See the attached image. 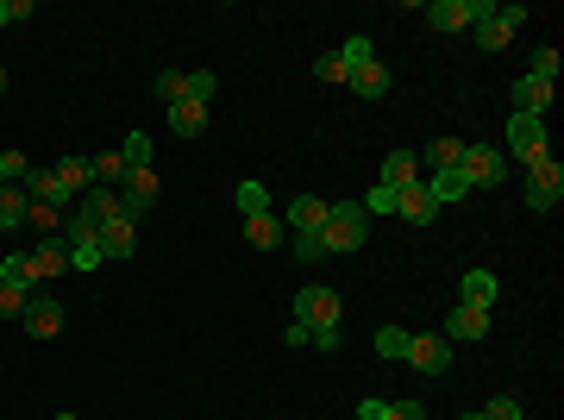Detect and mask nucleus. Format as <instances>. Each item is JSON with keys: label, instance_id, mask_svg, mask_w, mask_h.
Masks as SVG:
<instances>
[{"label": "nucleus", "instance_id": "e433bc0d", "mask_svg": "<svg viewBox=\"0 0 564 420\" xmlns=\"http://www.w3.org/2000/svg\"><path fill=\"white\" fill-rule=\"evenodd\" d=\"M533 82H558V51L546 44V51H533V69H527Z\"/></svg>", "mask_w": 564, "mask_h": 420}, {"label": "nucleus", "instance_id": "f03ea898", "mask_svg": "<svg viewBox=\"0 0 564 420\" xmlns=\"http://www.w3.org/2000/svg\"><path fill=\"white\" fill-rule=\"evenodd\" d=\"M458 176H464V189H502V176H508L502 145H464Z\"/></svg>", "mask_w": 564, "mask_h": 420}, {"label": "nucleus", "instance_id": "ea45409f", "mask_svg": "<svg viewBox=\"0 0 564 420\" xmlns=\"http://www.w3.org/2000/svg\"><path fill=\"white\" fill-rule=\"evenodd\" d=\"M483 420H521V402H514V395H496V402L483 408Z\"/></svg>", "mask_w": 564, "mask_h": 420}, {"label": "nucleus", "instance_id": "2eb2a0df", "mask_svg": "<svg viewBox=\"0 0 564 420\" xmlns=\"http://www.w3.org/2000/svg\"><path fill=\"white\" fill-rule=\"evenodd\" d=\"M26 195H32V201H44V207H57V214H63L69 201H76V189H69V182H63L57 170H32V176H26Z\"/></svg>", "mask_w": 564, "mask_h": 420}, {"label": "nucleus", "instance_id": "7ed1b4c3", "mask_svg": "<svg viewBox=\"0 0 564 420\" xmlns=\"http://www.w3.org/2000/svg\"><path fill=\"white\" fill-rule=\"evenodd\" d=\"M496 7H489V0H433L427 7V26L433 32H470L477 26V19H489Z\"/></svg>", "mask_w": 564, "mask_h": 420}, {"label": "nucleus", "instance_id": "79ce46f5", "mask_svg": "<svg viewBox=\"0 0 564 420\" xmlns=\"http://www.w3.org/2000/svg\"><path fill=\"white\" fill-rule=\"evenodd\" d=\"M358 207H364V214H395V195H389V189H370Z\"/></svg>", "mask_w": 564, "mask_h": 420}, {"label": "nucleus", "instance_id": "a211bd4d", "mask_svg": "<svg viewBox=\"0 0 564 420\" xmlns=\"http://www.w3.org/2000/svg\"><path fill=\"white\" fill-rule=\"evenodd\" d=\"M514 113H533V120H546V113H552V82L521 76V82H514Z\"/></svg>", "mask_w": 564, "mask_h": 420}, {"label": "nucleus", "instance_id": "cd10ccee", "mask_svg": "<svg viewBox=\"0 0 564 420\" xmlns=\"http://www.w3.org/2000/svg\"><path fill=\"white\" fill-rule=\"evenodd\" d=\"M57 176H63L76 195H82V189H94V170H88V157H63V163H57Z\"/></svg>", "mask_w": 564, "mask_h": 420}, {"label": "nucleus", "instance_id": "20e7f679", "mask_svg": "<svg viewBox=\"0 0 564 420\" xmlns=\"http://www.w3.org/2000/svg\"><path fill=\"white\" fill-rule=\"evenodd\" d=\"M521 26H527V7H496L489 19H477L470 32H477V44H483V51H508Z\"/></svg>", "mask_w": 564, "mask_h": 420}, {"label": "nucleus", "instance_id": "0eeeda50", "mask_svg": "<svg viewBox=\"0 0 564 420\" xmlns=\"http://www.w3.org/2000/svg\"><path fill=\"white\" fill-rule=\"evenodd\" d=\"M19 320H26L32 339H57L63 333V301L44 295V289H32V301H26V314H19Z\"/></svg>", "mask_w": 564, "mask_h": 420}, {"label": "nucleus", "instance_id": "dca6fc26", "mask_svg": "<svg viewBox=\"0 0 564 420\" xmlns=\"http://www.w3.org/2000/svg\"><path fill=\"white\" fill-rule=\"evenodd\" d=\"M395 214H402L408 226H433V220H439V201L427 195V182H414V189L395 195Z\"/></svg>", "mask_w": 564, "mask_h": 420}, {"label": "nucleus", "instance_id": "412c9836", "mask_svg": "<svg viewBox=\"0 0 564 420\" xmlns=\"http://www.w3.org/2000/svg\"><path fill=\"white\" fill-rule=\"evenodd\" d=\"M26 214H32L26 182H0V226H26Z\"/></svg>", "mask_w": 564, "mask_h": 420}, {"label": "nucleus", "instance_id": "37998d69", "mask_svg": "<svg viewBox=\"0 0 564 420\" xmlns=\"http://www.w3.org/2000/svg\"><path fill=\"white\" fill-rule=\"evenodd\" d=\"M308 345H320V352H339V326H314Z\"/></svg>", "mask_w": 564, "mask_h": 420}, {"label": "nucleus", "instance_id": "4468645a", "mask_svg": "<svg viewBox=\"0 0 564 420\" xmlns=\"http://www.w3.org/2000/svg\"><path fill=\"white\" fill-rule=\"evenodd\" d=\"M151 201H157V170H151V163H145V170H126V195H120L126 220H138Z\"/></svg>", "mask_w": 564, "mask_h": 420}, {"label": "nucleus", "instance_id": "9b49d317", "mask_svg": "<svg viewBox=\"0 0 564 420\" xmlns=\"http://www.w3.org/2000/svg\"><path fill=\"white\" fill-rule=\"evenodd\" d=\"M508 151L514 157H533V151H546V120H533V113H514V120H508Z\"/></svg>", "mask_w": 564, "mask_h": 420}, {"label": "nucleus", "instance_id": "2f4dec72", "mask_svg": "<svg viewBox=\"0 0 564 420\" xmlns=\"http://www.w3.org/2000/svg\"><path fill=\"white\" fill-rule=\"evenodd\" d=\"M69 270H101V239H82V245H69Z\"/></svg>", "mask_w": 564, "mask_h": 420}, {"label": "nucleus", "instance_id": "58836bf2", "mask_svg": "<svg viewBox=\"0 0 564 420\" xmlns=\"http://www.w3.org/2000/svg\"><path fill=\"white\" fill-rule=\"evenodd\" d=\"M558 201H564V195H552V189H539V182H527V207H533V214H552Z\"/></svg>", "mask_w": 564, "mask_h": 420}, {"label": "nucleus", "instance_id": "c756f323", "mask_svg": "<svg viewBox=\"0 0 564 420\" xmlns=\"http://www.w3.org/2000/svg\"><path fill=\"white\" fill-rule=\"evenodd\" d=\"M239 214H270V195H264V182H239Z\"/></svg>", "mask_w": 564, "mask_h": 420}, {"label": "nucleus", "instance_id": "aec40b11", "mask_svg": "<svg viewBox=\"0 0 564 420\" xmlns=\"http://www.w3.org/2000/svg\"><path fill=\"white\" fill-rule=\"evenodd\" d=\"M132 251H138V220L101 226V258H132Z\"/></svg>", "mask_w": 564, "mask_h": 420}, {"label": "nucleus", "instance_id": "393cba45", "mask_svg": "<svg viewBox=\"0 0 564 420\" xmlns=\"http://www.w3.org/2000/svg\"><path fill=\"white\" fill-rule=\"evenodd\" d=\"M458 157H464V145H458V138H433V145L420 151V163H427L433 176H439V170H458Z\"/></svg>", "mask_w": 564, "mask_h": 420}, {"label": "nucleus", "instance_id": "a878e982", "mask_svg": "<svg viewBox=\"0 0 564 420\" xmlns=\"http://www.w3.org/2000/svg\"><path fill=\"white\" fill-rule=\"evenodd\" d=\"M427 195H433L439 207H452V201H464L470 189H464V176H458V170H439V176H427Z\"/></svg>", "mask_w": 564, "mask_h": 420}, {"label": "nucleus", "instance_id": "423d86ee", "mask_svg": "<svg viewBox=\"0 0 564 420\" xmlns=\"http://www.w3.org/2000/svg\"><path fill=\"white\" fill-rule=\"evenodd\" d=\"M408 364L427 370V377H445V370H452V339H439V333H408Z\"/></svg>", "mask_w": 564, "mask_h": 420}, {"label": "nucleus", "instance_id": "c85d7f7f", "mask_svg": "<svg viewBox=\"0 0 564 420\" xmlns=\"http://www.w3.org/2000/svg\"><path fill=\"white\" fill-rule=\"evenodd\" d=\"M26 301H32V283H7L0 276V314H26Z\"/></svg>", "mask_w": 564, "mask_h": 420}, {"label": "nucleus", "instance_id": "7c9ffc66", "mask_svg": "<svg viewBox=\"0 0 564 420\" xmlns=\"http://www.w3.org/2000/svg\"><path fill=\"white\" fill-rule=\"evenodd\" d=\"M214 88H220V76H214V69H188V101H214Z\"/></svg>", "mask_w": 564, "mask_h": 420}, {"label": "nucleus", "instance_id": "f704fd0d", "mask_svg": "<svg viewBox=\"0 0 564 420\" xmlns=\"http://www.w3.org/2000/svg\"><path fill=\"white\" fill-rule=\"evenodd\" d=\"M26 176H32L26 151H0V182H26Z\"/></svg>", "mask_w": 564, "mask_h": 420}, {"label": "nucleus", "instance_id": "49530a36", "mask_svg": "<svg viewBox=\"0 0 564 420\" xmlns=\"http://www.w3.org/2000/svg\"><path fill=\"white\" fill-rule=\"evenodd\" d=\"M0 95H7V69H0Z\"/></svg>", "mask_w": 564, "mask_h": 420}, {"label": "nucleus", "instance_id": "f8f14e48", "mask_svg": "<svg viewBox=\"0 0 564 420\" xmlns=\"http://www.w3.org/2000/svg\"><path fill=\"white\" fill-rule=\"evenodd\" d=\"M76 220H88L94 232H101L113 220H126V207H120V195H113V189H82V214Z\"/></svg>", "mask_w": 564, "mask_h": 420}, {"label": "nucleus", "instance_id": "1a4fd4ad", "mask_svg": "<svg viewBox=\"0 0 564 420\" xmlns=\"http://www.w3.org/2000/svg\"><path fill=\"white\" fill-rule=\"evenodd\" d=\"M345 82H351V95H364V101H389V88H395V76L383 63H358V69H345Z\"/></svg>", "mask_w": 564, "mask_h": 420}, {"label": "nucleus", "instance_id": "6ab92c4d", "mask_svg": "<svg viewBox=\"0 0 564 420\" xmlns=\"http://www.w3.org/2000/svg\"><path fill=\"white\" fill-rule=\"evenodd\" d=\"M282 232H289V226H282V214H251V220H245V245H251V251H276Z\"/></svg>", "mask_w": 564, "mask_h": 420}, {"label": "nucleus", "instance_id": "4c0bfd02", "mask_svg": "<svg viewBox=\"0 0 564 420\" xmlns=\"http://www.w3.org/2000/svg\"><path fill=\"white\" fill-rule=\"evenodd\" d=\"M370 57H376L370 38H345V44H339V63H345V69H358V63H370Z\"/></svg>", "mask_w": 564, "mask_h": 420}, {"label": "nucleus", "instance_id": "c03bdc74", "mask_svg": "<svg viewBox=\"0 0 564 420\" xmlns=\"http://www.w3.org/2000/svg\"><path fill=\"white\" fill-rule=\"evenodd\" d=\"M0 26H13V19H7V0H0Z\"/></svg>", "mask_w": 564, "mask_h": 420}, {"label": "nucleus", "instance_id": "09e8293b", "mask_svg": "<svg viewBox=\"0 0 564 420\" xmlns=\"http://www.w3.org/2000/svg\"><path fill=\"white\" fill-rule=\"evenodd\" d=\"M0 232H7V226H0Z\"/></svg>", "mask_w": 564, "mask_h": 420}, {"label": "nucleus", "instance_id": "473e14b6", "mask_svg": "<svg viewBox=\"0 0 564 420\" xmlns=\"http://www.w3.org/2000/svg\"><path fill=\"white\" fill-rule=\"evenodd\" d=\"M120 157H126V170H145V163H151V138H145V132H132L126 145H120Z\"/></svg>", "mask_w": 564, "mask_h": 420}, {"label": "nucleus", "instance_id": "72a5a7b5", "mask_svg": "<svg viewBox=\"0 0 564 420\" xmlns=\"http://www.w3.org/2000/svg\"><path fill=\"white\" fill-rule=\"evenodd\" d=\"M376 352H383V358H408V333H402V326H383V333H376Z\"/></svg>", "mask_w": 564, "mask_h": 420}, {"label": "nucleus", "instance_id": "bb28decb", "mask_svg": "<svg viewBox=\"0 0 564 420\" xmlns=\"http://www.w3.org/2000/svg\"><path fill=\"white\" fill-rule=\"evenodd\" d=\"M151 88H157V101H163V107H176V101H188V76H182V69H163V76H157Z\"/></svg>", "mask_w": 564, "mask_h": 420}, {"label": "nucleus", "instance_id": "c9c22d12", "mask_svg": "<svg viewBox=\"0 0 564 420\" xmlns=\"http://www.w3.org/2000/svg\"><path fill=\"white\" fill-rule=\"evenodd\" d=\"M295 258L301 264H320L326 258V239H320V232H295Z\"/></svg>", "mask_w": 564, "mask_h": 420}, {"label": "nucleus", "instance_id": "f3484780", "mask_svg": "<svg viewBox=\"0 0 564 420\" xmlns=\"http://www.w3.org/2000/svg\"><path fill=\"white\" fill-rule=\"evenodd\" d=\"M326 207H333V201H320V195H295V201H289V214H282V226H289V232H320V226H326Z\"/></svg>", "mask_w": 564, "mask_h": 420}, {"label": "nucleus", "instance_id": "a18cd8bd", "mask_svg": "<svg viewBox=\"0 0 564 420\" xmlns=\"http://www.w3.org/2000/svg\"><path fill=\"white\" fill-rule=\"evenodd\" d=\"M458 420H483V408H477V414H458Z\"/></svg>", "mask_w": 564, "mask_h": 420}, {"label": "nucleus", "instance_id": "ddd939ff", "mask_svg": "<svg viewBox=\"0 0 564 420\" xmlns=\"http://www.w3.org/2000/svg\"><path fill=\"white\" fill-rule=\"evenodd\" d=\"M26 264H32V283H57V276L69 270V245L63 239H44L38 251H26Z\"/></svg>", "mask_w": 564, "mask_h": 420}, {"label": "nucleus", "instance_id": "39448f33", "mask_svg": "<svg viewBox=\"0 0 564 420\" xmlns=\"http://www.w3.org/2000/svg\"><path fill=\"white\" fill-rule=\"evenodd\" d=\"M295 320L301 326H339V295L320 289V283H301L295 289Z\"/></svg>", "mask_w": 564, "mask_h": 420}, {"label": "nucleus", "instance_id": "4be33fe9", "mask_svg": "<svg viewBox=\"0 0 564 420\" xmlns=\"http://www.w3.org/2000/svg\"><path fill=\"white\" fill-rule=\"evenodd\" d=\"M496 295H502V283L489 270H464V301L470 308H496Z\"/></svg>", "mask_w": 564, "mask_h": 420}, {"label": "nucleus", "instance_id": "de8ad7c7", "mask_svg": "<svg viewBox=\"0 0 564 420\" xmlns=\"http://www.w3.org/2000/svg\"><path fill=\"white\" fill-rule=\"evenodd\" d=\"M57 420H76V414H57Z\"/></svg>", "mask_w": 564, "mask_h": 420}, {"label": "nucleus", "instance_id": "6e6552de", "mask_svg": "<svg viewBox=\"0 0 564 420\" xmlns=\"http://www.w3.org/2000/svg\"><path fill=\"white\" fill-rule=\"evenodd\" d=\"M483 333H489V308H470V301H458V308H452V320L439 326V339H458V345L483 339Z\"/></svg>", "mask_w": 564, "mask_h": 420}, {"label": "nucleus", "instance_id": "b1692460", "mask_svg": "<svg viewBox=\"0 0 564 420\" xmlns=\"http://www.w3.org/2000/svg\"><path fill=\"white\" fill-rule=\"evenodd\" d=\"M201 126H207V107L201 101H176L170 107V132L176 138H201Z\"/></svg>", "mask_w": 564, "mask_h": 420}, {"label": "nucleus", "instance_id": "9d476101", "mask_svg": "<svg viewBox=\"0 0 564 420\" xmlns=\"http://www.w3.org/2000/svg\"><path fill=\"white\" fill-rule=\"evenodd\" d=\"M414 182H427V170H420V157H408V151H389V157H383V182H376V189L402 195V189H414Z\"/></svg>", "mask_w": 564, "mask_h": 420}, {"label": "nucleus", "instance_id": "f257e3e1", "mask_svg": "<svg viewBox=\"0 0 564 420\" xmlns=\"http://www.w3.org/2000/svg\"><path fill=\"white\" fill-rule=\"evenodd\" d=\"M320 239H326V258H345V251H358L370 239V214H364L358 201H333V207H326Z\"/></svg>", "mask_w": 564, "mask_h": 420}, {"label": "nucleus", "instance_id": "5701e85b", "mask_svg": "<svg viewBox=\"0 0 564 420\" xmlns=\"http://www.w3.org/2000/svg\"><path fill=\"white\" fill-rule=\"evenodd\" d=\"M358 420H427L420 402H358Z\"/></svg>", "mask_w": 564, "mask_h": 420}, {"label": "nucleus", "instance_id": "a19ab883", "mask_svg": "<svg viewBox=\"0 0 564 420\" xmlns=\"http://www.w3.org/2000/svg\"><path fill=\"white\" fill-rule=\"evenodd\" d=\"M314 76H320V82H345V63H339V51H326V57L314 63Z\"/></svg>", "mask_w": 564, "mask_h": 420}]
</instances>
